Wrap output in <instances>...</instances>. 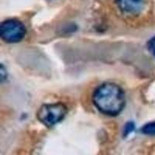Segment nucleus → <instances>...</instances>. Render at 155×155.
<instances>
[{
    "label": "nucleus",
    "mask_w": 155,
    "mask_h": 155,
    "mask_svg": "<svg viewBox=\"0 0 155 155\" xmlns=\"http://www.w3.org/2000/svg\"><path fill=\"white\" fill-rule=\"evenodd\" d=\"M93 102L99 111L109 116H116L125 105L124 92L114 83H104L95 89Z\"/></svg>",
    "instance_id": "obj_1"
},
{
    "label": "nucleus",
    "mask_w": 155,
    "mask_h": 155,
    "mask_svg": "<svg viewBox=\"0 0 155 155\" xmlns=\"http://www.w3.org/2000/svg\"><path fill=\"white\" fill-rule=\"evenodd\" d=\"M67 113V108L62 103H52L41 106L37 118L47 127H52L61 121Z\"/></svg>",
    "instance_id": "obj_2"
},
{
    "label": "nucleus",
    "mask_w": 155,
    "mask_h": 155,
    "mask_svg": "<svg viewBox=\"0 0 155 155\" xmlns=\"http://www.w3.org/2000/svg\"><path fill=\"white\" fill-rule=\"evenodd\" d=\"M26 34L24 25L17 19H8L2 22L0 27V35L8 43L19 42Z\"/></svg>",
    "instance_id": "obj_3"
},
{
    "label": "nucleus",
    "mask_w": 155,
    "mask_h": 155,
    "mask_svg": "<svg viewBox=\"0 0 155 155\" xmlns=\"http://www.w3.org/2000/svg\"><path fill=\"white\" fill-rule=\"evenodd\" d=\"M116 2L122 12L130 15L138 14L143 6V0H116Z\"/></svg>",
    "instance_id": "obj_4"
},
{
    "label": "nucleus",
    "mask_w": 155,
    "mask_h": 155,
    "mask_svg": "<svg viewBox=\"0 0 155 155\" xmlns=\"http://www.w3.org/2000/svg\"><path fill=\"white\" fill-rule=\"evenodd\" d=\"M141 131L143 134H147V135L155 136V122L149 123L143 126V128L141 129Z\"/></svg>",
    "instance_id": "obj_5"
},
{
    "label": "nucleus",
    "mask_w": 155,
    "mask_h": 155,
    "mask_svg": "<svg viewBox=\"0 0 155 155\" xmlns=\"http://www.w3.org/2000/svg\"><path fill=\"white\" fill-rule=\"evenodd\" d=\"M148 49L150 51V53L155 56V36L148 43Z\"/></svg>",
    "instance_id": "obj_6"
}]
</instances>
